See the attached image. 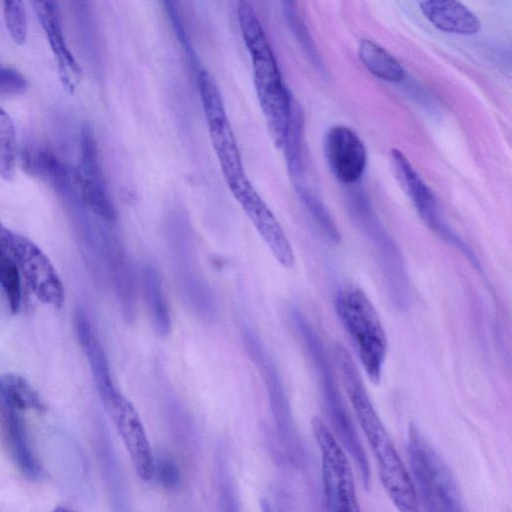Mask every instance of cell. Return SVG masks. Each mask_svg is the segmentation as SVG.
Instances as JSON below:
<instances>
[{"label": "cell", "mask_w": 512, "mask_h": 512, "mask_svg": "<svg viewBox=\"0 0 512 512\" xmlns=\"http://www.w3.org/2000/svg\"><path fill=\"white\" fill-rule=\"evenodd\" d=\"M333 357L356 418L377 461L380 480L387 495L400 511L417 510V495L412 479L367 394L351 355L337 343Z\"/></svg>", "instance_id": "6da1fadb"}, {"label": "cell", "mask_w": 512, "mask_h": 512, "mask_svg": "<svg viewBox=\"0 0 512 512\" xmlns=\"http://www.w3.org/2000/svg\"><path fill=\"white\" fill-rule=\"evenodd\" d=\"M292 319L313 363L325 408L339 438V442L345 446V449L353 458L364 487L369 488L371 473L367 456L336 385L333 368L327 357L322 340L313 325L300 311L294 310Z\"/></svg>", "instance_id": "7a4b0ae2"}, {"label": "cell", "mask_w": 512, "mask_h": 512, "mask_svg": "<svg viewBox=\"0 0 512 512\" xmlns=\"http://www.w3.org/2000/svg\"><path fill=\"white\" fill-rule=\"evenodd\" d=\"M165 233L183 302L199 319L216 320L217 299L199 266L194 231L187 214L181 209L172 210L166 218Z\"/></svg>", "instance_id": "3957f363"}, {"label": "cell", "mask_w": 512, "mask_h": 512, "mask_svg": "<svg viewBox=\"0 0 512 512\" xmlns=\"http://www.w3.org/2000/svg\"><path fill=\"white\" fill-rule=\"evenodd\" d=\"M236 13L251 58L254 86L263 115L266 118L279 117L289 108L292 97L283 82L269 40L248 0H239Z\"/></svg>", "instance_id": "277c9868"}, {"label": "cell", "mask_w": 512, "mask_h": 512, "mask_svg": "<svg viewBox=\"0 0 512 512\" xmlns=\"http://www.w3.org/2000/svg\"><path fill=\"white\" fill-rule=\"evenodd\" d=\"M335 307L366 374L374 384H379L388 342L375 307L367 295L353 285L337 292Z\"/></svg>", "instance_id": "5b68a950"}, {"label": "cell", "mask_w": 512, "mask_h": 512, "mask_svg": "<svg viewBox=\"0 0 512 512\" xmlns=\"http://www.w3.org/2000/svg\"><path fill=\"white\" fill-rule=\"evenodd\" d=\"M407 454L415 492L427 511H462V497L447 464L415 425L407 435ZM417 495V494H416Z\"/></svg>", "instance_id": "8992f818"}, {"label": "cell", "mask_w": 512, "mask_h": 512, "mask_svg": "<svg viewBox=\"0 0 512 512\" xmlns=\"http://www.w3.org/2000/svg\"><path fill=\"white\" fill-rule=\"evenodd\" d=\"M242 337L247 354L260 371L265 383L279 439L291 461L299 465L304 460V447L296 430L289 399L274 359L261 338L253 331L245 329Z\"/></svg>", "instance_id": "52a82bcc"}, {"label": "cell", "mask_w": 512, "mask_h": 512, "mask_svg": "<svg viewBox=\"0 0 512 512\" xmlns=\"http://www.w3.org/2000/svg\"><path fill=\"white\" fill-rule=\"evenodd\" d=\"M197 84L208 134L222 174L231 189L247 178L236 137L213 77L202 70L197 75Z\"/></svg>", "instance_id": "ba28073f"}, {"label": "cell", "mask_w": 512, "mask_h": 512, "mask_svg": "<svg viewBox=\"0 0 512 512\" xmlns=\"http://www.w3.org/2000/svg\"><path fill=\"white\" fill-rule=\"evenodd\" d=\"M311 429L321 453L325 509L359 511L352 468L342 446L320 418L311 420Z\"/></svg>", "instance_id": "9c48e42d"}, {"label": "cell", "mask_w": 512, "mask_h": 512, "mask_svg": "<svg viewBox=\"0 0 512 512\" xmlns=\"http://www.w3.org/2000/svg\"><path fill=\"white\" fill-rule=\"evenodd\" d=\"M126 447L137 476L154 477L155 460L143 423L133 404L118 390L101 400Z\"/></svg>", "instance_id": "30bf717a"}, {"label": "cell", "mask_w": 512, "mask_h": 512, "mask_svg": "<svg viewBox=\"0 0 512 512\" xmlns=\"http://www.w3.org/2000/svg\"><path fill=\"white\" fill-rule=\"evenodd\" d=\"M230 191L275 259L285 268L293 267V249L282 226L248 178Z\"/></svg>", "instance_id": "8fae6325"}, {"label": "cell", "mask_w": 512, "mask_h": 512, "mask_svg": "<svg viewBox=\"0 0 512 512\" xmlns=\"http://www.w3.org/2000/svg\"><path fill=\"white\" fill-rule=\"evenodd\" d=\"M13 241L20 273L33 294L42 303L60 308L64 288L50 259L26 236L14 233Z\"/></svg>", "instance_id": "7c38bea8"}, {"label": "cell", "mask_w": 512, "mask_h": 512, "mask_svg": "<svg viewBox=\"0 0 512 512\" xmlns=\"http://www.w3.org/2000/svg\"><path fill=\"white\" fill-rule=\"evenodd\" d=\"M390 161L396 179L413 203L423 222L442 237L461 245L459 244L460 240L443 222L433 192L411 165L406 155L402 151L393 148L390 151Z\"/></svg>", "instance_id": "4fadbf2b"}, {"label": "cell", "mask_w": 512, "mask_h": 512, "mask_svg": "<svg viewBox=\"0 0 512 512\" xmlns=\"http://www.w3.org/2000/svg\"><path fill=\"white\" fill-rule=\"evenodd\" d=\"M324 150L329 168L340 182L351 184L362 177L367 151L352 129L343 125L332 127L326 134Z\"/></svg>", "instance_id": "5bb4252c"}, {"label": "cell", "mask_w": 512, "mask_h": 512, "mask_svg": "<svg viewBox=\"0 0 512 512\" xmlns=\"http://www.w3.org/2000/svg\"><path fill=\"white\" fill-rule=\"evenodd\" d=\"M31 3L57 62L60 82L67 92L73 93L80 80L81 68L66 44L57 2L31 0Z\"/></svg>", "instance_id": "9a60e30c"}, {"label": "cell", "mask_w": 512, "mask_h": 512, "mask_svg": "<svg viewBox=\"0 0 512 512\" xmlns=\"http://www.w3.org/2000/svg\"><path fill=\"white\" fill-rule=\"evenodd\" d=\"M111 278L124 320L132 323L137 315V275L129 254L119 240H107Z\"/></svg>", "instance_id": "2e32d148"}, {"label": "cell", "mask_w": 512, "mask_h": 512, "mask_svg": "<svg viewBox=\"0 0 512 512\" xmlns=\"http://www.w3.org/2000/svg\"><path fill=\"white\" fill-rule=\"evenodd\" d=\"M0 426L4 442L18 469L29 479H36L40 469L30 446L19 411L0 401Z\"/></svg>", "instance_id": "e0dca14e"}, {"label": "cell", "mask_w": 512, "mask_h": 512, "mask_svg": "<svg viewBox=\"0 0 512 512\" xmlns=\"http://www.w3.org/2000/svg\"><path fill=\"white\" fill-rule=\"evenodd\" d=\"M418 3L426 19L443 32L473 35L480 30L479 19L459 0H419Z\"/></svg>", "instance_id": "ac0fdd59"}, {"label": "cell", "mask_w": 512, "mask_h": 512, "mask_svg": "<svg viewBox=\"0 0 512 512\" xmlns=\"http://www.w3.org/2000/svg\"><path fill=\"white\" fill-rule=\"evenodd\" d=\"M80 346L89 363L101 400L117 390L114 385L105 351L87 320L79 313L75 319Z\"/></svg>", "instance_id": "d6986e66"}, {"label": "cell", "mask_w": 512, "mask_h": 512, "mask_svg": "<svg viewBox=\"0 0 512 512\" xmlns=\"http://www.w3.org/2000/svg\"><path fill=\"white\" fill-rule=\"evenodd\" d=\"M140 285L153 329L161 337L168 336L172 324L162 280L158 270L149 262L144 263L141 267Z\"/></svg>", "instance_id": "ffe728a7"}, {"label": "cell", "mask_w": 512, "mask_h": 512, "mask_svg": "<svg viewBox=\"0 0 512 512\" xmlns=\"http://www.w3.org/2000/svg\"><path fill=\"white\" fill-rule=\"evenodd\" d=\"M14 232L0 220V287L7 299L10 310L16 313L21 305V273L14 251Z\"/></svg>", "instance_id": "44dd1931"}, {"label": "cell", "mask_w": 512, "mask_h": 512, "mask_svg": "<svg viewBox=\"0 0 512 512\" xmlns=\"http://www.w3.org/2000/svg\"><path fill=\"white\" fill-rule=\"evenodd\" d=\"M23 166L25 170L51 184L63 189L69 181V173L63 162L49 149L32 147L23 152Z\"/></svg>", "instance_id": "7402d4cb"}, {"label": "cell", "mask_w": 512, "mask_h": 512, "mask_svg": "<svg viewBox=\"0 0 512 512\" xmlns=\"http://www.w3.org/2000/svg\"><path fill=\"white\" fill-rule=\"evenodd\" d=\"M0 401L17 410L44 411L46 406L34 387L21 375L5 373L0 375Z\"/></svg>", "instance_id": "603a6c76"}, {"label": "cell", "mask_w": 512, "mask_h": 512, "mask_svg": "<svg viewBox=\"0 0 512 512\" xmlns=\"http://www.w3.org/2000/svg\"><path fill=\"white\" fill-rule=\"evenodd\" d=\"M358 54L365 67L382 80L400 82L406 76L401 64L384 48L369 39L360 42Z\"/></svg>", "instance_id": "cb8c5ba5"}, {"label": "cell", "mask_w": 512, "mask_h": 512, "mask_svg": "<svg viewBox=\"0 0 512 512\" xmlns=\"http://www.w3.org/2000/svg\"><path fill=\"white\" fill-rule=\"evenodd\" d=\"M215 476L220 510L238 511L240 508L237 489L227 450L222 443L217 448L215 455Z\"/></svg>", "instance_id": "d4e9b609"}, {"label": "cell", "mask_w": 512, "mask_h": 512, "mask_svg": "<svg viewBox=\"0 0 512 512\" xmlns=\"http://www.w3.org/2000/svg\"><path fill=\"white\" fill-rule=\"evenodd\" d=\"M77 176L106 185L97 142L89 125H83L80 132V169Z\"/></svg>", "instance_id": "484cf974"}, {"label": "cell", "mask_w": 512, "mask_h": 512, "mask_svg": "<svg viewBox=\"0 0 512 512\" xmlns=\"http://www.w3.org/2000/svg\"><path fill=\"white\" fill-rule=\"evenodd\" d=\"M77 182L83 203L104 221L115 222L117 213L108 195L106 185L97 184L78 176Z\"/></svg>", "instance_id": "4316f807"}, {"label": "cell", "mask_w": 512, "mask_h": 512, "mask_svg": "<svg viewBox=\"0 0 512 512\" xmlns=\"http://www.w3.org/2000/svg\"><path fill=\"white\" fill-rule=\"evenodd\" d=\"M16 164V132L11 116L0 107V177L6 181L14 176Z\"/></svg>", "instance_id": "83f0119b"}, {"label": "cell", "mask_w": 512, "mask_h": 512, "mask_svg": "<svg viewBox=\"0 0 512 512\" xmlns=\"http://www.w3.org/2000/svg\"><path fill=\"white\" fill-rule=\"evenodd\" d=\"M6 29L12 40L22 45L27 38V18L22 0H0Z\"/></svg>", "instance_id": "f1b7e54d"}, {"label": "cell", "mask_w": 512, "mask_h": 512, "mask_svg": "<svg viewBox=\"0 0 512 512\" xmlns=\"http://www.w3.org/2000/svg\"><path fill=\"white\" fill-rule=\"evenodd\" d=\"M154 476L159 484L166 490H174L181 482V470L171 458L159 459L154 465Z\"/></svg>", "instance_id": "f546056e"}, {"label": "cell", "mask_w": 512, "mask_h": 512, "mask_svg": "<svg viewBox=\"0 0 512 512\" xmlns=\"http://www.w3.org/2000/svg\"><path fill=\"white\" fill-rule=\"evenodd\" d=\"M27 88L28 82L19 71L0 64V95L22 94Z\"/></svg>", "instance_id": "4dcf8cb0"}, {"label": "cell", "mask_w": 512, "mask_h": 512, "mask_svg": "<svg viewBox=\"0 0 512 512\" xmlns=\"http://www.w3.org/2000/svg\"><path fill=\"white\" fill-rule=\"evenodd\" d=\"M83 41L91 37L92 15L89 0H67Z\"/></svg>", "instance_id": "1f68e13d"}, {"label": "cell", "mask_w": 512, "mask_h": 512, "mask_svg": "<svg viewBox=\"0 0 512 512\" xmlns=\"http://www.w3.org/2000/svg\"><path fill=\"white\" fill-rule=\"evenodd\" d=\"M417 1H419V0H417Z\"/></svg>", "instance_id": "d6a6232c"}]
</instances>
